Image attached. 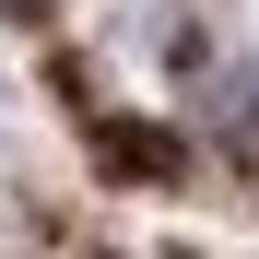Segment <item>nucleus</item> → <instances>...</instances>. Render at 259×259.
Here are the masks:
<instances>
[{"label":"nucleus","instance_id":"f257e3e1","mask_svg":"<svg viewBox=\"0 0 259 259\" xmlns=\"http://www.w3.org/2000/svg\"><path fill=\"white\" fill-rule=\"evenodd\" d=\"M0 12H12V24H35V12H48V0H0Z\"/></svg>","mask_w":259,"mask_h":259}]
</instances>
